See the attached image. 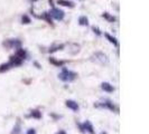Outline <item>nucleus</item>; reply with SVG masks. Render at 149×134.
<instances>
[{
  "instance_id": "nucleus-1",
  "label": "nucleus",
  "mask_w": 149,
  "mask_h": 134,
  "mask_svg": "<svg viewBox=\"0 0 149 134\" xmlns=\"http://www.w3.org/2000/svg\"><path fill=\"white\" fill-rule=\"evenodd\" d=\"M58 77L63 82H72V81H74L75 78H76V74L73 73V72H71V70H68L66 67H63L62 73L58 75Z\"/></svg>"
},
{
  "instance_id": "nucleus-12",
  "label": "nucleus",
  "mask_w": 149,
  "mask_h": 134,
  "mask_svg": "<svg viewBox=\"0 0 149 134\" xmlns=\"http://www.w3.org/2000/svg\"><path fill=\"white\" fill-rule=\"evenodd\" d=\"M105 37L109 39V41H110V43H112V44L116 45V46H118V41H117V39H116L114 37H111L109 34H105Z\"/></svg>"
},
{
  "instance_id": "nucleus-18",
  "label": "nucleus",
  "mask_w": 149,
  "mask_h": 134,
  "mask_svg": "<svg viewBox=\"0 0 149 134\" xmlns=\"http://www.w3.org/2000/svg\"><path fill=\"white\" fill-rule=\"evenodd\" d=\"M26 134H36V132H35L34 128H30V130H28V132H27Z\"/></svg>"
},
{
  "instance_id": "nucleus-13",
  "label": "nucleus",
  "mask_w": 149,
  "mask_h": 134,
  "mask_svg": "<svg viewBox=\"0 0 149 134\" xmlns=\"http://www.w3.org/2000/svg\"><path fill=\"white\" fill-rule=\"evenodd\" d=\"M49 61L54 64V65H57V66H62V65H64V61H57V60H55L54 58H49Z\"/></svg>"
},
{
  "instance_id": "nucleus-9",
  "label": "nucleus",
  "mask_w": 149,
  "mask_h": 134,
  "mask_svg": "<svg viewBox=\"0 0 149 134\" xmlns=\"http://www.w3.org/2000/svg\"><path fill=\"white\" fill-rule=\"evenodd\" d=\"M8 47H19L20 46V41L19 40H10L9 43H7Z\"/></svg>"
},
{
  "instance_id": "nucleus-16",
  "label": "nucleus",
  "mask_w": 149,
  "mask_h": 134,
  "mask_svg": "<svg viewBox=\"0 0 149 134\" xmlns=\"http://www.w3.org/2000/svg\"><path fill=\"white\" fill-rule=\"evenodd\" d=\"M22 22H24V23H29L30 19L27 17V16H24V17H22Z\"/></svg>"
},
{
  "instance_id": "nucleus-7",
  "label": "nucleus",
  "mask_w": 149,
  "mask_h": 134,
  "mask_svg": "<svg viewBox=\"0 0 149 134\" xmlns=\"http://www.w3.org/2000/svg\"><path fill=\"white\" fill-rule=\"evenodd\" d=\"M101 87H102V89H103V90L108 92V93H111V92H113V90H114V87H113L112 85H110L109 83H103V84L101 85Z\"/></svg>"
},
{
  "instance_id": "nucleus-3",
  "label": "nucleus",
  "mask_w": 149,
  "mask_h": 134,
  "mask_svg": "<svg viewBox=\"0 0 149 134\" xmlns=\"http://www.w3.org/2000/svg\"><path fill=\"white\" fill-rule=\"evenodd\" d=\"M49 15L52 16L53 18L57 19V20H62V19L64 18V12H63L62 10H60V9H56V8H54V9H53Z\"/></svg>"
},
{
  "instance_id": "nucleus-11",
  "label": "nucleus",
  "mask_w": 149,
  "mask_h": 134,
  "mask_svg": "<svg viewBox=\"0 0 149 134\" xmlns=\"http://www.w3.org/2000/svg\"><path fill=\"white\" fill-rule=\"evenodd\" d=\"M79 22H80V25H82V26H88V25H89V20H88L86 17H81V18L79 19Z\"/></svg>"
},
{
  "instance_id": "nucleus-19",
  "label": "nucleus",
  "mask_w": 149,
  "mask_h": 134,
  "mask_svg": "<svg viewBox=\"0 0 149 134\" xmlns=\"http://www.w3.org/2000/svg\"><path fill=\"white\" fill-rule=\"evenodd\" d=\"M93 30H94V32H97V35H101V32H100V30L97 29V28H95V27H93Z\"/></svg>"
},
{
  "instance_id": "nucleus-15",
  "label": "nucleus",
  "mask_w": 149,
  "mask_h": 134,
  "mask_svg": "<svg viewBox=\"0 0 149 134\" xmlns=\"http://www.w3.org/2000/svg\"><path fill=\"white\" fill-rule=\"evenodd\" d=\"M103 17H104V18H107V19H109L110 21H114V20H116V19H114V17H111V16H109L108 14H107V12H105V14H103Z\"/></svg>"
},
{
  "instance_id": "nucleus-14",
  "label": "nucleus",
  "mask_w": 149,
  "mask_h": 134,
  "mask_svg": "<svg viewBox=\"0 0 149 134\" xmlns=\"http://www.w3.org/2000/svg\"><path fill=\"white\" fill-rule=\"evenodd\" d=\"M10 66H9V64H3V65H1L0 66V73H2V72H5V70H7L9 69Z\"/></svg>"
},
{
  "instance_id": "nucleus-5",
  "label": "nucleus",
  "mask_w": 149,
  "mask_h": 134,
  "mask_svg": "<svg viewBox=\"0 0 149 134\" xmlns=\"http://www.w3.org/2000/svg\"><path fill=\"white\" fill-rule=\"evenodd\" d=\"M94 57L97 58V61H100L101 64H104V63H108V58H107V56H105L104 54H102V52H97L95 55H94Z\"/></svg>"
},
{
  "instance_id": "nucleus-2",
  "label": "nucleus",
  "mask_w": 149,
  "mask_h": 134,
  "mask_svg": "<svg viewBox=\"0 0 149 134\" xmlns=\"http://www.w3.org/2000/svg\"><path fill=\"white\" fill-rule=\"evenodd\" d=\"M79 126L81 128V131L82 132H89L90 134H94V128L92 126V124L90 123L89 121H85L83 124H79Z\"/></svg>"
},
{
  "instance_id": "nucleus-6",
  "label": "nucleus",
  "mask_w": 149,
  "mask_h": 134,
  "mask_svg": "<svg viewBox=\"0 0 149 134\" xmlns=\"http://www.w3.org/2000/svg\"><path fill=\"white\" fill-rule=\"evenodd\" d=\"M66 106L73 111H79V104L74 101H66Z\"/></svg>"
},
{
  "instance_id": "nucleus-8",
  "label": "nucleus",
  "mask_w": 149,
  "mask_h": 134,
  "mask_svg": "<svg viewBox=\"0 0 149 134\" xmlns=\"http://www.w3.org/2000/svg\"><path fill=\"white\" fill-rule=\"evenodd\" d=\"M27 117H35V119H40L42 117V113L37 110H35V111H31L30 112V114L27 116Z\"/></svg>"
},
{
  "instance_id": "nucleus-17",
  "label": "nucleus",
  "mask_w": 149,
  "mask_h": 134,
  "mask_svg": "<svg viewBox=\"0 0 149 134\" xmlns=\"http://www.w3.org/2000/svg\"><path fill=\"white\" fill-rule=\"evenodd\" d=\"M19 132H20V126H19V125H17V126L14 128V132H13L11 134H18Z\"/></svg>"
},
{
  "instance_id": "nucleus-4",
  "label": "nucleus",
  "mask_w": 149,
  "mask_h": 134,
  "mask_svg": "<svg viewBox=\"0 0 149 134\" xmlns=\"http://www.w3.org/2000/svg\"><path fill=\"white\" fill-rule=\"evenodd\" d=\"M94 106H97V107H105V108H109L111 111H114V108H116L113 103H111L110 101H105L103 103H99V104H95Z\"/></svg>"
},
{
  "instance_id": "nucleus-20",
  "label": "nucleus",
  "mask_w": 149,
  "mask_h": 134,
  "mask_svg": "<svg viewBox=\"0 0 149 134\" xmlns=\"http://www.w3.org/2000/svg\"><path fill=\"white\" fill-rule=\"evenodd\" d=\"M56 134H66V132H65V131H63V130H61L60 132H57Z\"/></svg>"
},
{
  "instance_id": "nucleus-10",
  "label": "nucleus",
  "mask_w": 149,
  "mask_h": 134,
  "mask_svg": "<svg viewBox=\"0 0 149 134\" xmlns=\"http://www.w3.org/2000/svg\"><path fill=\"white\" fill-rule=\"evenodd\" d=\"M57 2H58V5L68 6V7H73V6H74V5H73V2H71V1H67V0H58Z\"/></svg>"
},
{
  "instance_id": "nucleus-21",
  "label": "nucleus",
  "mask_w": 149,
  "mask_h": 134,
  "mask_svg": "<svg viewBox=\"0 0 149 134\" xmlns=\"http://www.w3.org/2000/svg\"><path fill=\"white\" fill-rule=\"evenodd\" d=\"M101 134H107V133H105V132H102V133H101Z\"/></svg>"
}]
</instances>
